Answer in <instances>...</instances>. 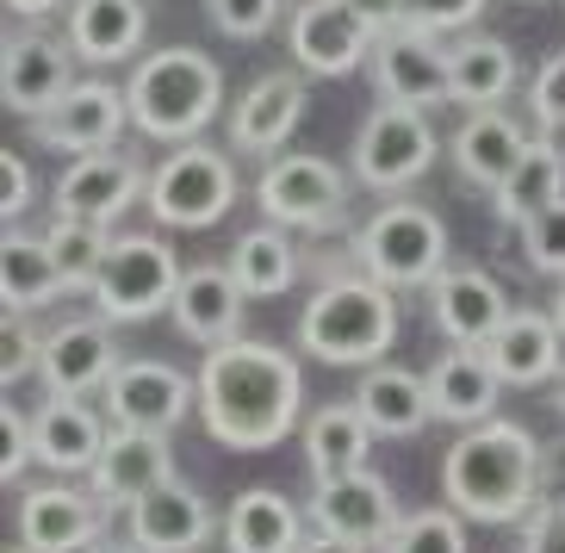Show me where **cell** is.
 <instances>
[{
	"label": "cell",
	"instance_id": "6da1fadb",
	"mask_svg": "<svg viewBox=\"0 0 565 553\" xmlns=\"http://www.w3.org/2000/svg\"><path fill=\"white\" fill-rule=\"evenodd\" d=\"M305 404V373L299 361L274 342L236 336L224 349L205 354L200 368V423L205 436L224 442L231 454H262L292 436Z\"/></svg>",
	"mask_w": 565,
	"mask_h": 553
},
{
	"label": "cell",
	"instance_id": "7a4b0ae2",
	"mask_svg": "<svg viewBox=\"0 0 565 553\" xmlns=\"http://www.w3.org/2000/svg\"><path fill=\"white\" fill-rule=\"evenodd\" d=\"M541 491V442L510 417L460 429L441 454V498L466 522H515Z\"/></svg>",
	"mask_w": 565,
	"mask_h": 553
},
{
	"label": "cell",
	"instance_id": "3957f363",
	"mask_svg": "<svg viewBox=\"0 0 565 553\" xmlns=\"http://www.w3.org/2000/svg\"><path fill=\"white\" fill-rule=\"evenodd\" d=\"M125 100L137 131L181 150V143H200V131L224 113V68L193 44H168L156 56H137Z\"/></svg>",
	"mask_w": 565,
	"mask_h": 553
},
{
	"label": "cell",
	"instance_id": "277c9868",
	"mask_svg": "<svg viewBox=\"0 0 565 553\" xmlns=\"http://www.w3.org/2000/svg\"><path fill=\"white\" fill-rule=\"evenodd\" d=\"M398 342V299L373 274L317 286L299 311V349L330 368H380Z\"/></svg>",
	"mask_w": 565,
	"mask_h": 553
},
{
	"label": "cell",
	"instance_id": "5b68a950",
	"mask_svg": "<svg viewBox=\"0 0 565 553\" xmlns=\"http://www.w3.org/2000/svg\"><path fill=\"white\" fill-rule=\"evenodd\" d=\"M354 255H361V274H373L392 293L435 286L448 274V224L416 200H385L366 224H354Z\"/></svg>",
	"mask_w": 565,
	"mask_h": 553
},
{
	"label": "cell",
	"instance_id": "8992f818",
	"mask_svg": "<svg viewBox=\"0 0 565 553\" xmlns=\"http://www.w3.org/2000/svg\"><path fill=\"white\" fill-rule=\"evenodd\" d=\"M150 219L168 231H212L236 205V162L212 143H181L174 156L150 168Z\"/></svg>",
	"mask_w": 565,
	"mask_h": 553
},
{
	"label": "cell",
	"instance_id": "52a82bcc",
	"mask_svg": "<svg viewBox=\"0 0 565 553\" xmlns=\"http://www.w3.org/2000/svg\"><path fill=\"white\" fill-rule=\"evenodd\" d=\"M186 268L174 262L162 236H113V255H106L100 280H94V311L106 323H143L156 311H174V293H181Z\"/></svg>",
	"mask_w": 565,
	"mask_h": 553
},
{
	"label": "cell",
	"instance_id": "ba28073f",
	"mask_svg": "<svg viewBox=\"0 0 565 553\" xmlns=\"http://www.w3.org/2000/svg\"><path fill=\"white\" fill-rule=\"evenodd\" d=\"M255 205L280 231H342L349 224V174L330 156H274L255 181Z\"/></svg>",
	"mask_w": 565,
	"mask_h": 553
},
{
	"label": "cell",
	"instance_id": "9c48e42d",
	"mask_svg": "<svg viewBox=\"0 0 565 553\" xmlns=\"http://www.w3.org/2000/svg\"><path fill=\"white\" fill-rule=\"evenodd\" d=\"M435 168V125L416 106H373L354 131V181L373 193H404Z\"/></svg>",
	"mask_w": 565,
	"mask_h": 553
},
{
	"label": "cell",
	"instance_id": "30bf717a",
	"mask_svg": "<svg viewBox=\"0 0 565 553\" xmlns=\"http://www.w3.org/2000/svg\"><path fill=\"white\" fill-rule=\"evenodd\" d=\"M100 404H106V417H113V429H156V436H174L186 423V411H200V380H186V373L168 368V361L137 354V361H118V373L106 380Z\"/></svg>",
	"mask_w": 565,
	"mask_h": 553
},
{
	"label": "cell",
	"instance_id": "8fae6325",
	"mask_svg": "<svg viewBox=\"0 0 565 553\" xmlns=\"http://www.w3.org/2000/svg\"><path fill=\"white\" fill-rule=\"evenodd\" d=\"M75 63H82L75 44L56 32H38V25L7 32V44H0V100H7V113L44 118L75 87Z\"/></svg>",
	"mask_w": 565,
	"mask_h": 553
},
{
	"label": "cell",
	"instance_id": "7c38bea8",
	"mask_svg": "<svg viewBox=\"0 0 565 553\" xmlns=\"http://www.w3.org/2000/svg\"><path fill=\"white\" fill-rule=\"evenodd\" d=\"M398 491H392V479L373 467L361 472H342V479H323L311 498V529H323V535L335 541H354V547L366 553H380L385 541L398 535Z\"/></svg>",
	"mask_w": 565,
	"mask_h": 553
},
{
	"label": "cell",
	"instance_id": "4fadbf2b",
	"mask_svg": "<svg viewBox=\"0 0 565 553\" xmlns=\"http://www.w3.org/2000/svg\"><path fill=\"white\" fill-rule=\"evenodd\" d=\"M373 25L354 13L349 0H299L286 19V51L305 75H354L361 63H373Z\"/></svg>",
	"mask_w": 565,
	"mask_h": 553
},
{
	"label": "cell",
	"instance_id": "5bb4252c",
	"mask_svg": "<svg viewBox=\"0 0 565 553\" xmlns=\"http://www.w3.org/2000/svg\"><path fill=\"white\" fill-rule=\"evenodd\" d=\"M150 193V174L131 150H100V156H75L56 174V219H87V224H113L118 212H131Z\"/></svg>",
	"mask_w": 565,
	"mask_h": 553
},
{
	"label": "cell",
	"instance_id": "9a60e30c",
	"mask_svg": "<svg viewBox=\"0 0 565 553\" xmlns=\"http://www.w3.org/2000/svg\"><path fill=\"white\" fill-rule=\"evenodd\" d=\"M373 87H380L385 106H416V113H429V106L454 100V75H448V44L429 32H385L373 44Z\"/></svg>",
	"mask_w": 565,
	"mask_h": 553
},
{
	"label": "cell",
	"instance_id": "2e32d148",
	"mask_svg": "<svg viewBox=\"0 0 565 553\" xmlns=\"http://www.w3.org/2000/svg\"><path fill=\"white\" fill-rule=\"evenodd\" d=\"M125 118H131L125 87H113V82H75L51 113L32 118V137L44 143V150H63V156H100V150H118Z\"/></svg>",
	"mask_w": 565,
	"mask_h": 553
},
{
	"label": "cell",
	"instance_id": "e0dca14e",
	"mask_svg": "<svg viewBox=\"0 0 565 553\" xmlns=\"http://www.w3.org/2000/svg\"><path fill=\"white\" fill-rule=\"evenodd\" d=\"M113 503L100 491L75 486H32L19 498V541L32 553H94Z\"/></svg>",
	"mask_w": 565,
	"mask_h": 553
},
{
	"label": "cell",
	"instance_id": "ac0fdd59",
	"mask_svg": "<svg viewBox=\"0 0 565 553\" xmlns=\"http://www.w3.org/2000/svg\"><path fill=\"white\" fill-rule=\"evenodd\" d=\"M113 373H118V342L106 318H68L44 336L38 380H44L51 398H94V392H106Z\"/></svg>",
	"mask_w": 565,
	"mask_h": 553
},
{
	"label": "cell",
	"instance_id": "d6986e66",
	"mask_svg": "<svg viewBox=\"0 0 565 553\" xmlns=\"http://www.w3.org/2000/svg\"><path fill=\"white\" fill-rule=\"evenodd\" d=\"M305 118V68H267L255 75L231 106V150L236 156H274Z\"/></svg>",
	"mask_w": 565,
	"mask_h": 553
},
{
	"label": "cell",
	"instance_id": "ffe728a7",
	"mask_svg": "<svg viewBox=\"0 0 565 553\" xmlns=\"http://www.w3.org/2000/svg\"><path fill=\"white\" fill-rule=\"evenodd\" d=\"M174 479V442L156 436V429H113L87 472V491H100L106 503H143L150 491H162Z\"/></svg>",
	"mask_w": 565,
	"mask_h": 553
},
{
	"label": "cell",
	"instance_id": "44dd1931",
	"mask_svg": "<svg viewBox=\"0 0 565 553\" xmlns=\"http://www.w3.org/2000/svg\"><path fill=\"white\" fill-rule=\"evenodd\" d=\"M212 535H217L212 503L181 479H168L162 491H150L143 503L125 510V541L143 553H200Z\"/></svg>",
	"mask_w": 565,
	"mask_h": 553
},
{
	"label": "cell",
	"instance_id": "7402d4cb",
	"mask_svg": "<svg viewBox=\"0 0 565 553\" xmlns=\"http://www.w3.org/2000/svg\"><path fill=\"white\" fill-rule=\"evenodd\" d=\"M429 311H435V330L448 336L454 349H484L510 318V299L484 268H448L429 286Z\"/></svg>",
	"mask_w": 565,
	"mask_h": 553
},
{
	"label": "cell",
	"instance_id": "603a6c76",
	"mask_svg": "<svg viewBox=\"0 0 565 553\" xmlns=\"http://www.w3.org/2000/svg\"><path fill=\"white\" fill-rule=\"evenodd\" d=\"M243 311H249V293L236 286L231 268H217V262L186 268L181 293H174V330H181L186 342H200V349L236 342V336H243Z\"/></svg>",
	"mask_w": 565,
	"mask_h": 553
},
{
	"label": "cell",
	"instance_id": "cb8c5ba5",
	"mask_svg": "<svg viewBox=\"0 0 565 553\" xmlns=\"http://www.w3.org/2000/svg\"><path fill=\"white\" fill-rule=\"evenodd\" d=\"M565 336L553 311H510L503 330L484 342V361L498 368L503 386H553L565 373Z\"/></svg>",
	"mask_w": 565,
	"mask_h": 553
},
{
	"label": "cell",
	"instance_id": "d4e9b609",
	"mask_svg": "<svg viewBox=\"0 0 565 553\" xmlns=\"http://www.w3.org/2000/svg\"><path fill=\"white\" fill-rule=\"evenodd\" d=\"M423 380H429L435 417L454 423V429H479V423L498 417L503 380H498V368L484 361V349H448L441 361H429Z\"/></svg>",
	"mask_w": 565,
	"mask_h": 553
},
{
	"label": "cell",
	"instance_id": "484cf974",
	"mask_svg": "<svg viewBox=\"0 0 565 553\" xmlns=\"http://www.w3.org/2000/svg\"><path fill=\"white\" fill-rule=\"evenodd\" d=\"M454 168H460L466 187H479V193H498L503 181H510V168L522 162V150H529V137H522V125H515L503 106H484V113H466L460 131H454Z\"/></svg>",
	"mask_w": 565,
	"mask_h": 553
},
{
	"label": "cell",
	"instance_id": "4316f807",
	"mask_svg": "<svg viewBox=\"0 0 565 553\" xmlns=\"http://www.w3.org/2000/svg\"><path fill=\"white\" fill-rule=\"evenodd\" d=\"M32 436H38V467L94 472V460H100V448H106L113 429L94 417V404L87 398H44L32 411Z\"/></svg>",
	"mask_w": 565,
	"mask_h": 553
},
{
	"label": "cell",
	"instance_id": "83f0119b",
	"mask_svg": "<svg viewBox=\"0 0 565 553\" xmlns=\"http://www.w3.org/2000/svg\"><path fill=\"white\" fill-rule=\"evenodd\" d=\"M143 32H150V7L143 0H75L68 7V44L75 56L94 68L125 63V56L143 51Z\"/></svg>",
	"mask_w": 565,
	"mask_h": 553
},
{
	"label": "cell",
	"instance_id": "f1b7e54d",
	"mask_svg": "<svg viewBox=\"0 0 565 553\" xmlns=\"http://www.w3.org/2000/svg\"><path fill=\"white\" fill-rule=\"evenodd\" d=\"M354 404H361V417L373 423V436H416V429H429L435 423V404H429V380L411 368H392V361H380V368L361 373V386H354Z\"/></svg>",
	"mask_w": 565,
	"mask_h": 553
},
{
	"label": "cell",
	"instance_id": "f546056e",
	"mask_svg": "<svg viewBox=\"0 0 565 553\" xmlns=\"http://www.w3.org/2000/svg\"><path fill=\"white\" fill-rule=\"evenodd\" d=\"M224 547L231 553H299L305 547L299 503L274 486L236 491V503L224 510Z\"/></svg>",
	"mask_w": 565,
	"mask_h": 553
},
{
	"label": "cell",
	"instance_id": "4dcf8cb0",
	"mask_svg": "<svg viewBox=\"0 0 565 553\" xmlns=\"http://www.w3.org/2000/svg\"><path fill=\"white\" fill-rule=\"evenodd\" d=\"M553 200H565V143L559 137H529V150L510 168V181L491 193V212H498V224L522 231V224H534Z\"/></svg>",
	"mask_w": 565,
	"mask_h": 553
},
{
	"label": "cell",
	"instance_id": "1f68e13d",
	"mask_svg": "<svg viewBox=\"0 0 565 553\" xmlns=\"http://www.w3.org/2000/svg\"><path fill=\"white\" fill-rule=\"evenodd\" d=\"M448 75H454V100L484 113V106H503L522 82V68H515V51L503 38L491 32H466L448 44Z\"/></svg>",
	"mask_w": 565,
	"mask_h": 553
},
{
	"label": "cell",
	"instance_id": "d6a6232c",
	"mask_svg": "<svg viewBox=\"0 0 565 553\" xmlns=\"http://www.w3.org/2000/svg\"><path fill=\"white\" fill-rule=\"evenodd\" d=\"M366 454H373V423L361 417V404H317L305 417V467L311 479H342V472H361Z\"/></svg>",
	"mask_w": 565,
	"mask_h": 553
},
{
	"label": "cell",
	"instance_id": "836d02e7",
	"mask_svg": "<svg viewBox=\"0 0 565 553\" xmlns=\"http://www.w3.org/2000/svg\"><path fill=\"white\" fill-rule=\"evenodd\" d=\"M224 268L236 274V286H243L249 299H280V293H292L305 255H299V243H292L280 224H262V231L236 236L231 255H224Z\"/></svg>",
	"mask_w": 565,
	"mask_h": 553
},
{
	"label": "cell",
	"instance_id": "e575fe53",
	"mask_svg": "<svg viewBox=\"0 0 565 553\" xmlns=\"http://www.w3.org/2000/svg\"><path fill=\"white\" fill-rule=\"evenodd\" d=\"M63 293H68V280L56 268L51 243L44 236H25V231H7V243H0V305L32 318L38 305L63 299Z\"/></svg>",
	"mask_w": 565,
	"mask_h": 553
},
{
	"label": "cell",
	"instance_id": "d590c367",
	"mask_svg": "<svg viewBox=\"0 0 565 553\" xmlns=\"http://www.w3.org/2000/svg\"><path fill=\"white\" fill-rule=\"evenodd\" d=\"M44 243H51V255H56V268H63L68 293H94V280H100V268H106V255H113V231H106V224H87V219H51Z\"/></svg>",
	"mask_w": 565,
	"mask_h": 553
},
{
	"label": "cell",
	"instance_id": "8d00e7d4",
	"mask_svg": "<svg viewBox=\"0 0 565 553\" xmlns=\"http://www.w3.org/2000/svg\"><path fill=\"white\" fill-rule=\"evenodd\" d=\"M380 553H466V517L454 503L411 510V517L398 522V535L385 541Z\"/></svg>",
	"mask_w": 565,
	"mask_h": 553
},
{
	"label": "cell",
	"instance_id": "74e56055",
	"mask_svg": "<svg viewBox=\"0 0 565 553\" xmlns=\"http://www.w3.org/2000/svg\"><path fill=\"white\" fill-rule=\"evenodd\" d=\"M529 118H534V137H565V51L534 68Z\"/></svg>",
	"mask_w": 565,
	"mask_h": 553
},
{
	"label": "cell",
	"instance_id": "f35d334b",
	"mask_svg": "<svg viewBox=\"0 0 565 553\" xmlns=\"http://www.w3.org/2000/svg\"><path fill=\"white\" fill-rule=\"evenodd\" d=\"M205 13H212V25L224 38H236V44H255V38L274 32V19L286 13V0H205Z\"/></svg>",
	"mask_w": 565,
	"mask_h": 553
},
{
	"label": "cell",
	"instance_id": "ab89813d",
	"mask_svg": "<svg viewBox=\"0 0 565 553\" xmlns=\"http://www.w3.org/2000/svg\"><path fill=\"white\" fill-rule=\"evenodd\" d=\"M484 13V0H404V25L411 32H429V38H454V32H472Z\"/></svg>",
	"mask_w": 565,
	"mask_h": 553
},
{
	"label": "cell",
	"instance_id": "60d3db41",
	"mask_svg": "<svg viewBox=\"0 0 565 553\" xmlns=\"http://www.w3.org/2000/svg\"><path fill=\"white\" fill-rule=\"evenodd\" d=\"M38 361H44V336H32L25 311H7L0 318V380L19 386L25 373H38Z\"/></svg>",
	"mask_w": 565,
	"mask_h": 553
},
{
	"label": "cell",
	"instance_id": "b9f144b4",
	"mask_svg": "<svg viewBox=\"0 0 565 553\" xmlns=\"http://www.w3.org/2000/svg\"><path fill=\"white\" fill-rule=\"evenodd\" d=\"M522 249H529V262L541 274L565 280V200H553L534 224H522Z\"/></svg>",
	"mask_w": 565,
	"mask_h": 553
},
{
	"label": "cell",
	"instance_id": "7bdbcfd3",
	"mask_svg": "<svg viewBox=\"0 0 565 553\" xmlns=\"http://www.w3.org/2000/svg\"><path fill=\"white\" fill-rule=\"evenodd\" d=\"M0 436H7V454H0V479H7V486H19V479H25V467L38 460L32 417H25L19 404H7V411H0Z\"/></svg>",
	"mask_w": 565,
	"mask_h": 553
},
{
	"label": "cell",
	"instance_id": "ee69618b",
	"mask_svg": "<svg viewBox=\"0 0 565 553\" xmlns=\"http://www.w3.org/2000/svg\"><path fill=\"white\" fill-rule=\"evenodd\" d=\"M25 212H32V168L19 150H0V219H7V231H19Z\"/></svg>",
	"mask_w": 565,
	"mask_h": 553
},
{
	"label": "cell",
	"instance_id": "f6af8a7d",
	"mask_svg": "<svg viewBox=\"0 0 565 553\" xmlns=\"http://www.w3.org/2000/svg\"><path fill=\"white\" fill-rule=\"evenodd\" d=\"M522 553H565V498H541L522 529Z\"/></svg>",
	"mask_w": 565,
	"mask_h": 553
},
{
	"label": "cell",
	"instance_id": "bcb514c9",
	"mask_svg": "<svg viewBox=\"0 0 565 553\" xmlns=\"http://www.w3.org/2000/svg\"><path fill=\"white\" fill-rule=\"evenodd\" d=\"M349 7L373 25V38H385V32H398L404 25V0H349Z\"/></svg>",
	"mask_w": 565,
	"mask_h": 553
},
{
	"label": "cell",
	"instance_id": "7dc6e473",
	"mask_svg": "<svg viewBox=\"0 0 565 553\" xmlns=\"http://www.w3.org/2000/svg\"><path fill=\"white\" fill-rule=\"evenodd\" d=\"M56 7H68V0H7V13L25 19V25H38L44 13H56Z\"/></svg>",
	"mask_w": 565,
	"mask_h": 553
},
{
	"label": "cell",
	"instance_id": "c3c4849f",
	"mask_svg": "<svg viewBox=\"0 0 565 553\" xmlns=\"http://www.w3.org/2000/svg\"><path fill=\"white\" fill-rule=\"evenodd\" d=\"M299 553H366V547H354V541H335V535H323V529H311Z\"/></svg>",
	"mask_w": 565,
	"mask_h": 553
},
{
	"label": "cell",
	"instance_id": "681fc988",
	"mask_svg": "<svg viewBox=\"0 0 565 553\" xmlns=\"http://www.w3.org/2000/svg\"><path fill=\"white\" fill-rule=\"evenodd\" d=\"M547 404H553V411H559V417H565V373H559V380H553V386H547Z\"/></svg>",
	"mask_w": 565,
	"mask_h": 553
},
{
	"label": "cell",
	"instance_id": "f907efd6",
	"mask_svg": "<svg viewBox=\"0 0 565 553\" xmlns=\"http://www.w3.org/2000/svg\"><path fill=\"white\" fill-rule=\"evenodd\" d=\"M553 323H559V336H565V280H559V293H553Z\"/></svg>",
	"mask_w": 565,
	"mask_h": 553
},
{
	"label": "cell",
	"instance_id": "816d5d0a",
	"mask_svg": "<svg viewBox=\"0 0 565 553\" xmlns=\"http://www.w3.org/2000/svg\"><path fill=\"white\" fill-rule=\"evenodd\" d=\"M94 553H143V547H131V541H100Z\"/></svg>",
	"mask_w": 565,
	"mask_h": 553
},
{
	"label": "cell",
	"instance_id": "f5cc1de1",
	"mask_svg": "<svg viewBox=\"0 0 565 553\" xmlns=\"http://www.w3.org/2000/svg\"><path fill=\"white\" fill-rule=\"evenodd\" d=\"M7 553H32V547H25V541H19V547H7Z\"/></svg>",
	"mask_w": 565,
	"mask_h": 553
}]
</instances>
